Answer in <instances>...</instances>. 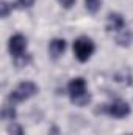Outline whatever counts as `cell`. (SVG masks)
Here are the masks:
<instances>
[{
  "instance_id": "5",
  "label": "cell",
  "mask_w": 133,
  "mask_h": 135,
  "mask_svg": "<svg viewBox=\"0 0 133 135\" xmlns=\"http://www.w3.org/2000/svg\"><path fill=\"white\" fill-rule=\"evenodd\" d=\"M8 50H9L13 58H17V57L24 55L25 50H27V38L21 33L13 35L8 41Z\"/></svg>"
},
{
  "instance_id": "7",
  "label": "cell",
  "mask_w": 133,
  "mask_h": 135,
  "mask_svg": "<svg viewBox=\"0 0 133 135\" xmlns=\"http://www.w3.org/2000/svg\"><path fill=\"white\" fill-rule=\"evenodd\" d=\"M105 27H106V32H114V33H117V32H121V30L125 28V19H124V16H122L121 13H110V14L106 16V24H105Z\"/></svg>"
},
{
  "instance_id": "18",
  "label": "cell",
  "mask_w": 133,
  "mask_h": 135,
  "mask_svg": "<svg viewBox=\"0 0 133 135\" xmlns=\"http://www.w3.org/2000/svg\"><path fill=\"white\" fill-rule=\"evenodd\" d=\"M130 135H133V134H130Z\"/></svg>"
},
{
  "instance_id": "16",
  "label": "cell",
  "mask_w": 133,
  "mask_h": 135,
  "mask_svg": "<svg viewBox=\"0 0 133 135\" xmlns=\"http://www.w3.org/2000/svg\"><path fill=\"white\" fill-rule=\"evenodd\" d=\"M60 2V5L63 6V8H66V9H70L74 5H75V0H58Z\"/></svg>"
},
{
  "instance_id": "13",
  "label": "cell",
  "mask_w": 133,
  "mask_h": 135,
  "mask_svg": "<svg viewBox=\"0 0 133 135\" xmlns=\"http://www.w3.org/2000/svg\"><path fill=\"white\" fill-rule=\"evenodd\" d=\"M6 134L8 135H25V132H24V127H22L21 124L11 123V124H8V127H6Z\"/></svg>"
},
{
  "instance_id": "2",
  "label": "cell",
  "mask_w": 133,
  "mask_h": 135,
  "mask_svg": "<svg viewBox=\"0 0 133 135\" xmlns=\"http://www.w3.org/2000/svg\"><path fill=\"white\" fill-rule=\"evenodd\" d=\"M38 93H39V86L34 82H32V80H24V82H21L8 94L6 102L16 105L19 102H24V101H27V99H30V98H33V96H36Z\"/></svg>"
},
{
  "instance_id": "8",
  "label": "cell",
  "mask_w": 133,
  "mask_h": 135,
  "mask_svg": "<svg viewBox=\"0 0 133 135\" xmlns=\"http://www.w3.org/2000/svg\"><path fill=\"white\" fill-rule=\"evenodd\" d=\"M114 41L117 46L121 47H130L133 42V30L130 28H124L121 32H117L116 36H114Z\"/></svg>"
},
{
  "instance_id": "6",
  "label": "cell",
  "mask_w": 133,
  "mask_h": 135,
  "mask_svg": "<svg viewBox=\"0 0 133 135\" xmlns=\"http://www.w3.org/2000/svg\"><path fill=\"white\" fill-rule=\"evenodd\" d=\"M66 47H67V44L63 38H53V39H50V41H49V47H47L49 57H50L53 61H57V60L61 58V55L66 52Z\"/></svg>"
},
{
  "instance_id": "15",
  "label": "cell",
  "mask_w": 133,
  "mask_h": 135,
  "mask_svg": "<svg viewBox=\"0 0 133 135\" xmlns=\"http://www.w3.org/2000/svg\"><path fill=\"white\" fill-rule=\"evenodd\" d=\"M47 135H61V131H60L58 124H50L49 131H47Z\"/></svg>"
},
{
  "instance_id": "4",
  "label": "cell",
  "mask_w": 133,
  "mask_h": 135,
  "mask_svg": "<svg viewBox=\"0 0 133 135\" xmlns=\"http://www.w3.org/2000/svg\"><path fill=\"white\" fill-rule=\"evenodd\" d=\"M72 49H74L75 58H77L80 63H86V61L93 57V54L96 52V44H94V41H93L91 38H88V36H80V38H77V39L74 41Z\"/></svg>"
},
{
  "instance_id": "9",
  "label": "cell",
  "mask_w": 133,
  "mask_h": 135,
  "mask_svg": "<svg viewBox=\"0 0 133 135\" xmlns=\"http://www.w3.org/2000/svg\"><path fill=\"white\" fill-rule=\"evenodd\" d=\"M114 80L121 85H132L133 83V75L130 69H121L114 74Z\"/></svg>"
},
{
  "instance_id": "12",
  "label": "cell",
  "mask_w": 133,
  "mask_h": 135,
  "mask_svg": "<svg viewBox=\"0 0 133 135\" xmlns=\"http://www.w3.org/2000/svg\"><path fill=\"white\" fill-rule=\"evenodd\" d=\"M85 8H86L88 13L96 14L102 8V0H85Z\"/></svg>"
},
{
  "instance_id": "3",
  "label": "cell",
  "mask_w": 133,
  "mask_h": 135,
  "mask_svg": "<svg viewBox=\"0 0 133 135\" xmlns=\"http://www.w3.org/2000/svg\"><path fill=\"white\" fill-rule=\"evenodd\" d=\"M96 113H103V115H108V116H113L116 119H124L127 118L130 113H132V108L130 105L122 99H114L110 104H102V107H99L96 110Z\"/></svg>"
},
{
  "instance_id": "17",
  "label": "cell",
  "mask_w": 133,
  "mask_h": 135,
  "mask_svg": "<svg viewBox=\"0 0 133 135\" xmlns=\"http://www.w3.org/2000/svg\"><path fill=\"white\" fill-rule=\"evenodd\" d=\"M17 3H19L22 8H30V6H33L34 0H17Z\"/></svg>"
},
{
  "instance_id": "11",
  "label": "cell",
  "mask_w": 133,
  "mask_h": 135,
  "mask_svg": "<svg viewBox=\"0 0 133 135\" xmlns=\"http://www.w3.org/2000/svg\"><path fill=\"white\" fill-rule=\"evenodd\" d=\"M13 61H14V66L17 69H22V68L28 66L32 63V55L30 54H24V55H21L17 58H13Z\"/></svg>"
},
{
  "instance_id": "14",
  "label": "cell",
  "mask_w": 133,
  "mask_h": 135,
  "mask_svg": "<svg viewBox=\"0 0 133 135\" xmlns=\"http://www.w3.org/2000/svg\"><path fill=\"white\" fill-rule=\"evenodd\" d=\"M9 11H11V5H9L6 0H2V2H0V16L5 19V17H8Z\"/></svg>"
},
{
  "instance_id": "10",
  "label": "cell",
  "mask_w": 133,
  "mask_h": 135,
  "mask_svg": "<svg viewBox=\"0 0 133 135\" xmlns=\"http://www.w3.org/2000/svg\"><path fill=\"white\" fill-rule=\"evenodd\" d=\"M16 116H17V112H16L14 105L9 104V102H6V104L2 107V119H3V121H14Z\"/></svg>"
},
{
  "instance_id": "1",
  "label": "cell",
  "mask_w": 133,
  "mask_h": 135,
  "mask_svg": "<svg viewBox=\"0 0 133 135\" xmlns=\"http://www.w3.org/2000/svg\"><path fill=\"white\" fill-rule=\"evenodd\" d=\"M67 93H69L70 102L74 105H77V107H85L93 99L91 93L86 88V80L83 77H74V79H70L69 83H67Z\"/></svg>"
}]
</instances>
